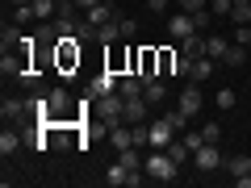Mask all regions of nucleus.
<instances>
[{"instance_id":"obj_1","label":"nucleus","mask_w":251,"mask_h":188,"mask_svg":"<svg viewBox=\"0 0 251 188\" xmlns=\"http://www.w3.org/2000/svg\"><path fill=\"white\" fill-rule=\"evenodd\" d=\"M50 67H54V75H59V84H72L75 80V67H80V38L75 34H63L59 38V46L50 50Z\"/></svg>"},{"instance_id":"obj_2","label":"nucleus","mask_w":251,"mask_h":188,"mask_svg":"<svg viewBox=\"0 0 251 188\" xmlns=\"http://www.w3.org/2000/svg\"><path fill=\"white\" fill-rule=\"evenodd\" d=\"M92 113L100 117V125H105V130H113V125H122V121H126V96H122V92L97 96V100H92Z\"/></svg>"},{"instance_id":"obj_3","label":"nucleus","mask_w":251,"mask_h":188,"mask_svg":"<svg viewBox=\"0 0 251 188\" xmlns=\"http://www.w3.org/2000/svg\"><path fill=\"white\" fill-rule=\"evenodd\" d=\"M143 171H147V180H155V184H172V180L180 176V163H172L168 151H151L147 163H143Z\"/></svg>"},{"instance_id":"obj_4","label":"nucleus","mask_w":251,"mask_h":188,"mask_svg":"<svg viewBox=\"0 0 251 188\" xmlns=\"http://www.w3.org/2000/svg\"><path fill=\"white\" fill-rule=\"evenodd\" d=\"M176 130H172L168 121H163V117H155V121H147V146H151V151H168L172 142H176Z\"/></svg>"},{"instance_id":"obj_5","label":"nucleus","mask_w":251,"mask_h":188,"mask_svg":"<svg viewBox=\"0 0 251 188\" xmlns=\"http://www.w3.org/2000/svg\"><path fill=\"white\" fill-rule=\"evenodd\" d=\"M176 109H180V113H188V117H193V113H201V109H205L201 84H193V80H188L184 88H180V96H176Z\"/></svg>"},{"instance_id":"obj_6","label":"nucleus","mask_w":251,"mask_h":188,"mask_svg":"<svg viewBox=\"0 0 251 188\" xmlns=\"http://www.w3.org/2000/svg\"><path fill=\"white\" fill-rule=\"evenodd\" d=\"M117 84H122V75H117L113 67H105L100 75H92V80H88V100H97V96H109V92H117Z\"/></svg>"},{"instance_id":"obj_7","label":"nucleus","mask_w":251,"mask_h":188,"mask_svg":"<svg viewBox=\"0 0 251 188\" xmlns=\"http://www.w3.org/2000/svg\"><path fill=\"white\" fill-rule=\"evenodd\" d=\"M193 163H197V171H218V167L226 163V155L218 151V142H205V146L193 151Z\"/></svg>"},{"instance_id":"obj_8","label":"nucleus","mask_w":251,"mask_h":188,"mask_svg":"<svg viewBox=\"0 0 251 188\" xmlns=\"http://www.w3.org/2000/svg\"><path fill=\"white\" fill-rule=\"evenodd\" d=\"M168 34L176 38V42H184L188 34H201V29L193 25V13H172V17H168Z\"/></svg>"},{"instance_id":"obj_9","label":"nucleus","mask_w":251,"mask_h":188,"mask_svg":"<svg viewBox=\"0 0 251 188\" xmlns=\"http://www.w3.org/2000/svg\"><path fill=\"white\" fill-rule=\"evenodd\" d=\"M147 109H151L147 96H130V100H126V125H143L147 121Z\"/></svg>"},{"instance_id":"obj_10","label":"nucleus","mask_w":251,"mask_h":188,"mask_svg":"<svg viewBox=\"0 0 251 188\" xmlns=\"http://www.w3.org/2000/svg\"><path fill=\"white\" fill-rule=\"evenodd\" d=\"M176 50L184 54V59H201V54H205V34H188L184 42H176Z\"/></svg>"},{"instance_id":"obj_11","label":"nucleus","mask_w":251,"mask_h":188,"mask_svg":"<svg viewBox=\"0 0 251 188\" xmlns=\"http://www.w3.org/2000/svg\"><path fill=\"white\" fill-rule=\"evenodd\" d=\"M117 17H122V13H117L109 0H100V4H92V9H88V21H92V25H109V21H117Z\"/></svg>"},{"instance_id":"obj_12","label":"nucleus","mask_w":251,"mask_h":188,"mask_svg":"<svg viewBox=\"0 0 251 188\" xmlns=\"http://www.w3.org/2000/svg\"><path fill=\"white\" fill-rule=\"evenodd\" d=\"M0 42H4V50H13V46H25L29 38L21 34V25H17V21H4V29H0Z\"/></svg>"},{"instance_id":"obj_13","label":"nucleus","mask_w":251,"mask_h":188,"mask_svg":"<svg viewBox=\"0 0 251 188\" xmlns=\"http://www.w3.org/2000/svg\"><path fill=\"white\" fill-rule=\"evenodd\" d=\"M59 38H63L59 21H42V29H38V42H42V50H54V46H59Z\"/></svg>"},{"instance_id":"obj_14","label":"nucleus","mask_w":251,"mask_h":188,"mask_svg":"<svg viewBox=\"0 0 251 188\" xmlns=\"http://www.w3.org/2000/svg\"><path fill=\"white\" fill-rule=\"evenodd\" d=\"M226 50H230V38H222V34H205V54H209V59L222 63Z\"/></svg>"},{"instance_id":"obj_15","label":"nucleus","mask_w":251,"mask_h":188,"mask_svg":"<svg viewBox=\"0 0 251 188\" xmlns=\"http://www.w3.org/2000/svg\"><path fill=\"white\" fill-rule=\"evenodd\" d=\"M214 63H218V59H209V54L193 59V75H188V80H193V84H205L209 75H214Z\"/></svg>"},{"instance_id":"obj_16","label":"nucleus","mask_w":251,"mask_h":188,"mask_svg":"<svg viewBox=\"0 0 251 188\" xmlns=\"http://www.w3.org/2000/svg\"><path fill=\"white\" fill-rule=\"evenodd\" d=\"M29 9H34L38 21H54V17H59V0H34Z\"/></svg>"},{"instance_id":"obj_17","label":"nucleus","mask_w":251,"mask_h":188,"mask_svg":"<svg viewBox=\"0 0 251 188\" xmlns=\"http://www.w3.org/2000/svg\"><path fill=\"white\" fill-rule=\"evenodd\" d=\"M117 92H122L126 100H130V96H143V80H138L134 71H126V75H122V84H117Z\"/></svg>"},{"instance_id":"obj_18","label":"nucleus","mask_w":251,"mask_h":188,"mask_svg":"<svg viewBox=\"0 0 251 188\" xmlns=\"http://www.w3.org/2000/svg\"><path fill=\"white\" fill-rule=\"evenodd\" d=\"M17 146H21V134H17V130H9V125H4V134H0V155L9 159V155H17Z\"/></svg>"},{"instance_id":"obj_19","label":"nucleus","mask_w":251,"mask_h":188,"mask_svg":"<svg viewBox=\"0 0 251 188\" xmlns=\"http://www.w3.org/2000/svg\"><path fill=\"white\" fill-rule=\"evenodd\" d=\"M222 167H226V171H230V176H234V180H239V176H247V171H251V159H247V155H230V159H226V163H222Z\"/></svg>"},{"instance_id":"obj_20","label":"nucleus","mask_w":251,"mask_h":188,"mask_svg":"<svg viewBox=\"0 0 251 188\" xmlns=\"http://www.w3.org/2000/svg\"><path fill=\"white\" fill-rule=\"evenodd\" d=\"M97 42H100V46L122 42V29H117V21H109V25H97Z\"/></svg>"},{"instance_id":"obj_21","label":"nucleus","mask_w":251,"mask_h":188,"mask_svg":"<svg viewBox=\"0 0 251 188\" xmlns=\"http://www.w3.org/2000/svg\"><path fill=\"white\" fill-rule=\"evenodd\" d=\"M243 63H247V46H243V42H230V50H226L222 67H243Z\"/></svg>"},{"instance_id":"obj_22","label":"nucleus","mask_w":251,"mask_h":188,"mask_svg":"<svg viewBox=\"0 0 251 188\" xmlns=\"http://www.w3.org/2000/svg\"><path fill=\"white\" fill-rule=\"evenodd\" d=\"M176 59H180V50L163 46V50H159V75H176Z\"/></svg>"},{"instance_id":"obj_23","label":"nucleus","mask_w":251,"mask_h":188,"mask_svg":"<svg viewBox=\"0 0 251 188\" xmlns=\"http://www.w3.org/2000/svg\"><path fill=\"white\" fill-rule=\"evenodd\" d=\"M143 96H147V105H163V100H168V88H163V80H151L143 88Z\"/></svg>"},{"instance_id":"obj_24","label":"nucleus","mask_w":251,"mask_h":188,"mask_svg":"<svg viewBox=\"0 0 251 188\" xmlns=\"http://www.w3.org/2000/svg\"><path fill=\"white\" fill-rule=\"evenodd\" d=\"M117 159H122L130 171H143V163H147L143 155H138V146H130V151H117Z\"/></svg>"},{"instance_id":"obj_25","label":"nucleus","mask_w":251,"mask_h":188,"mask_svg":"<svg viewBox=\"0 0 251 188\" xmlns=\"http://www.w3.org/2000/svg\"><path fill=\"white\" fill-rule=\"evenodd\" d=\"M168 155H172V163H180V167H184V163L193 159V151H188V146H184V138H176V142L168 146Z\"/></svg>"},{"instance_id":"obj_26","label":"nucleus","mask_w":251,"mask_h":188,"mask_svg":"<svg viewBox=\"0 0 251 188\" xmlns=\"http://www.w3.org/2000/svg\"><path fill=\"white\" fill-rule=\"evenodd\" d=\"M163 121H168L172 130H176V134H184V130H188V113H180V109H172V113H163Z\"/></svg>"},{"instance_id":"obj_27","label":"nucleus","mask_w":251,"mask_h":188,"mask_svg":"<svg viewBox=\"0 0 251 188\" xmlns=\"http://www.w3.org/2000/svg\"><path fill=\"white\" fill-rule=\"evenodd\" d=\"M75 38H80V42H97V25H92L88 17H84V21H75Z\"/></svg>"},{"instance_id":"obj_28","label":"nucleus","mask_w":251,"mask_h":188,"mask_svg":"<svg viewBox=\"0 0 251 188\" xmlns=\"http://www.w3.org/2000/svg\"><path fill=\"white\" fill-rule=\"evenodd\" d=\"M214 105H218V109H234V105H239V96H234V88H218Z\"/></svg>"},{"instance_id":"obj_29","label":"nucleus","mask_w":251,"mask_h":188,"mask_svg":"<svg viewBox=\"0 0 251 188\" xmlns=\"http://www.w3.org/2000/svg\"><path fill=\"white\" fill-rule=\"evenodd\" d=\"M180 138H184V146H188V151H197V146H205V134H201V130H184Z\"/></svg>"},{"instance_id":"obj_30","label":"nucleus","mask_w":251,"mask_h":188,"mask_svg":"<svg viewBox=\"0 0 251 188\" xmlns=\"http://www.w3.org/2000/svg\"><path fill=\"white\" fill-rule=\"evenodd\" d=\"M230 17H234V25H251V4H234Z\"/></svg>"},{"instance_id":"obj_31","label":"nucleus","mask_w":251,"mask_h":188,"mask_svg":"<svg viewBox=\"0 0 251 188\" xmlns=\"http://www.w3.org/2000/svg\"><path fill=\"white\" fill-rule=\"evenodd\" d=\"M117 29H122V38L130 42V38L138 34V25H134V17H117Z\"/></svg>"},{"instance_id":"obj_32","label":"nucleus","mask_w":251,"mask_h":188,"mask_svg":"<svg viewBox=\"0 0 251 188\" xmlns=\"http://www.w3.org/2000/svg\"><path fill=\"white\" fill-rule=\"evenodd\" d=\"M205 4H209V0H176V9H180V13H201Z\"/></svg>"},{"instance_id":"obj_33","label":"nucleus","mask_w":251,"mask_h":188,"mask_svg":"<svg viewBox=\"0 0 251 188\" xmlns=\"http://www.w3.org/2000/svg\"><path fill=\"white\" fill-rule=\"evenodd\" d=\"M201 134H205V142H218V138H222V125H218V121H205V125H201Z\"/></svg>"},{"instance_id":"obj_34","label":"nucleus","mask_w":251,"mask_h":188,"mask_svg":"<svg viewBox=\"0 0 251 188\" xmlns=\"http://www.w3.org/2000/svg\"><path fill=\"white\" fill-rule=\"evenodd\" d=\"M147 13H155V17H168V0H147Z\"/></svg>"},{"instance_id":"obj_35","label":"nucleus","mask_w":251,"mask_h":188,"mask_svg":"<svg viewBox=\"0 0 251 188\" xmlns=\"http://www.w3.org/2000/svg\"><path fill=\"white\" fill-rule=\"evenodd\" d=\"M234 9V0H214V9H209V13H230Z\"/></svg>"},{"instance_id":"obj_36","label":"nucleus","mask_w":251,"mask_h":188,"mask_svg":"<svg viewBox=\"0 0 251 188\" xmlns=\"http://www.w3.org/2000/svg\"><path fill=\"white\" fill-rule=\"evenodd\" d=\"M193 25H197V29H205V25H209V13H205V9H201V13H193Z\"/></svg>"},{"instance_id":"obj_37","label":"nucleus","mask_w":251,"mask_h":188,"mask_svg":"<svg viewBox=\"0 0 251 188\" xmlns=\"http://www.w3.org/2000/svg\"><path fill=\"white\" fill-rule=\"evenodd\" d=\"M92 4H100V0H75V9H92Z\"/></svg>"},{"instance_id":"obj_38","label":"nucleus","mask_w":251,"mask_h":188,"mask_svg":"<svg viewBox=\"0 0 251 188\" xmlns=\"http://www.w3.org/2000/svg\"><path fill=\"white\" fill-rule=\"evenodd\" d=\"M13 4H17V9H25V4H34V0H13Z\"/></svg>"},{"instance_id":"obj_39","label":"nucleus","mask_w":251,"mask_h":188,"mask_svg":"<svg viewBox=\"0 0 251 188\" xmlns=\"http://www.w3.org/2000/svg\"><path fill=\"white\" fill-rule=\"evenodd\" d=\"M59 4H75V0H59Z\"/></svg>"}]
</instances>
